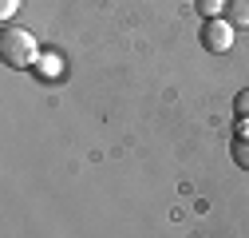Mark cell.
<instances>
[{
    "instance_id": "6da1fadb",
    "label": "cell",
    "mask_w": 249,
    "mask_h": 238,
    "mask_svg": "<svg viewBox=\"0 0 249 238\" xmlns=\"http://www.w3.org/2000/svg\"><path fill=\"white\" fill-rule=\"evenodd\" d=\"M40 44H36V36L28 32V28H20V24H8L4 32H0V60H4V68H12V72H24V68H36L40 64Z\"/></svg>"
},
{
    "instance_id": "7a4b0ae2",
    "label": "cell",
    "mask_w": 249,
    "mask_h": 238,
    "mask_svg": "<svg viewBox=\"0 0 249 238\" xmlns=\"http://www.w3.org/2000/svg\"><path fill=\"white\" fill-rule=\"evenodd\" d=\"M233 32H237V28H233L226 16H217V20H206V24H202L198 40H202V48H206V52L222 56V52H230V48H233Z\"/></svg>"
},
{
    "instance_id": "3957f363",
    "label": "cell",
    "mask_w": 249,
    "mask_h": 238,
    "mask_svg": "<svg viewBox=\"0 0 249 238\" xmlns=\"http://www.w3.org/2000/svg\"><path fill=\"white\" fill-rule=\"evenodd\" d=\"M226 20L233 28H249V0H226Z\"/></svg>"
},
{
    "instance_id": "277c9868",
    "label": "cell",
    "mask_w": 249,
    "mask_h": 238,
    "mask_svg": "<svg viewBox=\"0 0 249 238\" xmlns=\"http://www.w3.org/2000/svg\"><path fill=\"white\" fill-rule=\"evenodd\" d=\"M36 68H40V76H48V79H55L59 72H64V60H59V52H44Z\"/></svg>"
},
{
    "instance_id": "5b68a950",
    "label": "cell",
    "mask_w": 249,
    "mask_h": 238,
    "mask_svg": "<svg viewBox=\"0 0 249 238\" xmlns=\"http://www.w3.org/2000/svg\"><path fill=\"white\" fill-rule=\"evenodd\" d=\"M230 155L241 171H249V135H233V147H230Z\"/></svg>"
},
{
    "instance_id": "8992f818",
    "label": "cell",
    "mask_w": 249,
    "mask_h": 238,
    "mask_svg": "<svg viewBox=\"0 0 249 238\" xmlns=\"http://www.w3.org/2000/svg\"><path fill=\"white\" fill-rule=\"evenodd\" d=\"M198 12H202V20H217L226 12V0H198Z\"/></svg>"
},
{
    "instance_id": "52a82bcc",
    "label": "cell",
    "mask_w": 249,
    "mask_h": 238,
    "mask_svg": "<svg viewBox=\"0 0 249 238\" xmlns=\"http://www.w3.org/2000/svg\"><path fill=\"white\" fill-rule=\"evenodd\" d=\"M233 115H237V119H249V87H245V92H237V99H233Z\"/></svg>"
},
{
    "instance_id": "ba28073f",
    "label": "cell",
    "mask_w": 249,
    "mask_h": 238,
    "mask_svg": "<svg viewBox=\"0 0 249 238\" xmlns=\"http://www.w3.org/2000/svg\"><path fill=\"white\" fill-rule=\"evenodd\" d=\"M16 8H20V0H0V20H12Z\"/></svg>"
},
{
    "instance_id": "9c48e42d",
    "label": "cell",
    "mask_w": 249,
    "mask_h": 238,
    "mask_svg": "<svg viewBox=\"0 0 249 238\" xmlns=\"http://www.w3.org/2000/svg\"><path fill=\"white\" fill-rule=\"evenodd\" d=\"M237 135H249V119H237Z\"/></svg>"
}]
</instances>
